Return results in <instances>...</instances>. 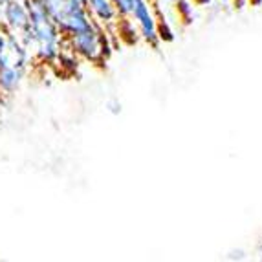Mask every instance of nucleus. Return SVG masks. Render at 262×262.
<instances>
[{"mask_svg":"<svg viewBox=\"0 0 262 262\" xmlns=\"http://www.w3.org/2000/svg\"><path fill=\"white\" fill-rule=\"evenodd\" d=\"M70 44L74 53L84 57L88 61H97L105 55V37L97 30V26H90L88 30L75 33L70 37Z\"/></svg>","mask_w":262,"mask_h":262,"instance_id":"1","label":"nucleus"},{"mask_svg":"<svg viewBox=\"0 0 262 262\" xmlns=\"http://www.w3.org/2000/svg\"><path fill=\"white\" fill-rule=\"evenodd\" d=\"M0 26L6 31L20 37L30 26V11H28L26 0H9L0 11Z\"/></svg>","mask_w":262,"mask_h":262,"instance_id":"2","label":"nucleus"},{"mask_svg":"<svg viewBox=\"0 0 262 262\" xmlns=\"http://www.w3.org/2000/svg\"><path fill=\"white\" fill-rule=\"evenodd\" d=\"M130 15L140 28L141 37L156 48L160 42V35H158V20L152 13V4L149 0H134V8H132Z\"/></svg>","mask_w":262,"mask_h":262,"instance_id":"3","label":"nucleus"},{"mask_svg":"<svg viewBox=\"0 0 262 262\" xmlns=\"http://www.w3.org/2000/svg\"><path fill=\"white\" fill-rule=\"evenodd\" d=\"M24 74H26V68L0 66V94L2 96H13L24 81Z\"/></svg>","mask_w":262,"mask_h":262,"instance_id":"4","label":"nucleus"},{"mask_svg":"<svg viewBox=\"0 0 262 262\" xmlns=\"http://www.w3.org/2000/svg\"><path fill=\"white\" fill-rule=\"evenodd\" d=\"M88 13H92L99 24H108V22H116L118 18V9L110 0H88Z\"/></svg>","mask_w":262,"mask_h":262,"instance_id":"5","label":"nucleus"},{"mask_svg":"<svg viewBox=\"0 0 262 262\" xmlns=\"http://www.w3.org/2000/svg\"><path fill=\"white\" fill-rule=\"evenodd\" d=\"M116 9H118V13L121 17H128L132 13V8H134V0H110Z\"/></svg>","mask_w":262,"mask_h":262,"instance_id":"6","label":"nucleus"},{"mask_svg":"<svg viewBox=\"0 0 262 262\" xmlns=\"http://www.w3.org/2000/svg\"><path fill=\"white\" fill-rule=\"evenodd\" d=\"M178 11L185 22H191L192 18V4L189 0H178Z\"/></svg>","mask_w":262,"mask_h":262,"instance_id":"7","label":"nucleus"},{"mask_svg":"<svg viewBox=\"0 0 262 262\" xmlns=\"http://www.w3.org/2000/svg\"><path fill=\"white\" fill-rule=\"evenodd\" d=\"M70 2H74V4H77V6H83V8H86V4H88V0H70Z\"/></svg>","mask_w":262,"mask_h":262,"instance_id":"8","label":"nucleus"},{"mask_svg":"<svg viewBox=\"0 0 262 262\" xmlns=\"http://www.w3.org/2000/svg\"><path fill=\"white\" fill-rule=\"evenodd\" d=\"M198 6H209L211 4V0H194Z\"/></svg>","mask_w":262,"mask_h":262,"instance_id":"9","label":"nucleus"},{"mask_svg":"<svg viewBox=\"0 0 262 262\" xmlns=\"http://www.w3.org/2000/svg\"><path fill=\"white\" fill-rule=\"evenodd\" d=\"M246 2H248V0H235V4L238 6V8H244Z\"/></svg>","mask_w":262,"mask_h":262,"instance_id":"10","label":"nucleus"},{"mask_svg":"<svg viewBox=\"0 0 262 262\" xmlns=\"http://www.w3.org/2000/svg\"><path fill=\"white\" fill-rule=\"evenodd\" d=\"M149 2H150V4H154V6L158 4V0H149Z\"/></svg>","mask_w":262,"mask_h":262,"instance_id":"11","label":"nucleus"}]
</instances>
